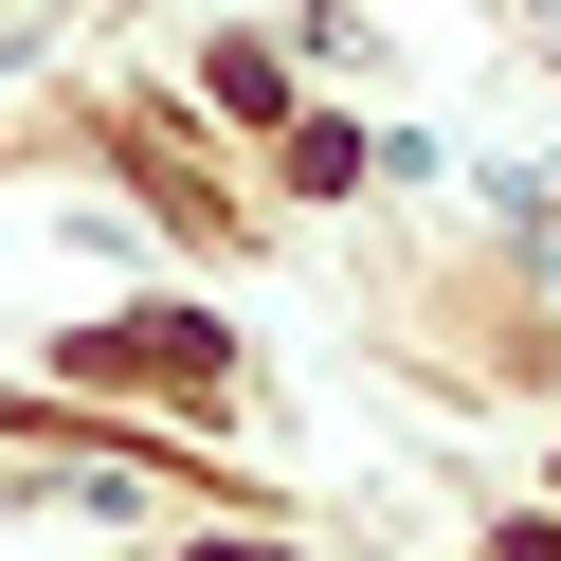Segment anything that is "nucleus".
Returning a JSON list of instances; mask_svg holds the SVG:
<instances>
[{"label":"nucleus","instance_id":"obj_1","mask_svg":"<svg viewBox=\"0 0 561 561\" xmlns=\"http://www.w3.org/2000/svg\"><path fill=\"white\" fill-rule=\"evenodd\" d=\"M489 561H561V525H507V543H489Z\"/></svg>","mask_w":561,"mask_h":561}]
</instances>
